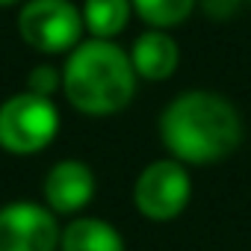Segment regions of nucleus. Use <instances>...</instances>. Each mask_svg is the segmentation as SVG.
Masks as SVG:
<instances>
[{"label":"nucleus","mask_w":251,"mask_h":251,"mask_svg":"<svg viewBox=\"0 0 251 251\" xmlns=\"http://www.w3.org/2000/svg\"><path fill=\"white\" fill-rule=\"evenodd\" d=\"M80 15H83L86 33L92 39L115 42V36H121L130 24L133 3L130 0H83Z\"/></svg>","instance_id":"10"},{"label":"nucleus","mask_w":251,"mask_h":251,"mask_svg":"<svg viewBox=\"0 0 251 251\" xmlns=\"http://www.w3.org/2000/svg\"><path fill=\"white\" fill-rule=\"evenodd\" d=\"M98 192V180H95V172L89 163L83 160H59L48 169L45 175V186H42V195H45V204L56 213V216H77L83 213L92 198Z\"/></svg>","instance_id":"7"},{"label":"nucleus","mask_w":251,"mask_h":251,"mask_svg":"<svg viewBox=\"0 0 251 251\" xmlns=\"http://www.w3.org/2000/svg\"><path fill=\"white\" fill-rule=\"evenodd\" d=\"M18 33L27 48L59 56L71 53L83 42V15L71 0H24L18 12Z\"/></svg>","instance_id":"4"},{"label":"nucleus","mask_w":251,"mask_h":251,"mask_svg":"<svg viewBox=\"0 0 251 251\" xmlns=\"http://www.w3.org/2000/svg\"><path fill=\"white\" fill-rule=\"evenodd\" d=\"M127 53H130V65L136 77L148 83L169 80L180 65V45L172 39L169 30H145L142 36H136Z\"/></svg>","instance_id":"8"},{"label":"nucleus","mask_w":251,"mask_h":251,"mask_svg":"<svg viewBox=\"0 0 251 251\" xmlns=\"http://www.w3.org/2000/svg\"><path fill=\"white\" fill-rule=\"evenodd\" d=\"M160 142L183 166H216L242 142V115L219 92L189 89L160 112Z\"/></svg>","instance_id":"1"},{"label":"nucleus","mask_w":251,"mask_h":251,"mask_svg":"<svg viewBox=\"0 0 251 251\" xmlns=\"http://www.w3.org/2000/svg\"><path fill=\"white\" fill-rule=\"evenodd\" d=\"M242 3H248V0H198V6L210 21H230L242 9Z\"/></svg>","instance_id":"13"},{"label":"nucleus","mask_w":251,"mask_h":251,"mask_svg":"<svg viewBox=\"0 0 251 251\" xmlns=\"http://www.w3.org/2000/svg\"><path fill=\"white\" fill-rule=\"evenodd\" d=\"M130 53L106 39H83L62 62V95L68 106L89 118H109L136 98Z\"/></svg>","instance_id":"2"},{"label":"nucleus","mask_w":251,"mask_h":251,"mask_svg":"<svg viewBox=\"0 0 251 251\" xmlns=\"http://www.w3.org/2000/svg\"><path fill=\"white\" fill-rule=\"evenodd\" d=\"M192 201L189 166L175 157L148 163L133 180V207L148 222H175Z\"/></svg>","instance_id":"5"},{"label":"nucleus","mask_w":251,"mask_h":251,"mask_svg":"<svg viewBox=\"0 0 251 251\" xmlns=\"http://www.w3.org/2000/svg\"><path fill=\"white\" fill-rule=\"evenodd\" d=\"M59 124L56 100L24 89L0 103V148L15 157L39 154L56 139Z\"/></svg>","instance_id":"3"},{"label":"nucleus","mask_w":251,"mask_h":251,"mask_svg":"<svg viewBox=\"0 0 251 251\" xmlns=\"http://www.w3.org/2000/svg\"><path fill=\"white\" fill-rule=\"evenodd\" d=\"M15 3H24V0H0V9H6V6H15Z\"/></svg>","instance_id":"14"},{"label":"nucleus","mask_w":251,"mask_h":251,"mask_svg":"<svg viewBox=\"0 0 251 251\" xmlns=\"http://www.w3.org/2000/svg\"><path fill=\"white\" fill-rule=\"evenodd\" d=\"M59 216L39 201L0 207V251H59Z\"/></svg>","instance_id":"6"},{"label":"nucleus","mask_w":251,"mask_h":251,"mask_svg":"<svg viewBox=\"0 0 251 251\" xmlns=\"http://www.w3.org/2000/svg\"><path fill=\"white\" fill-rule=\"evenodd\" d=\"M59 251H127L121 230L98 216H77L62 227Z\"/></svg>","instance_id":"9"},{"label":"nucleus","mask_w":251,"mask_h":251,"mask_svg":"<svg viewBox=\"0 0 251 251\" xmlns=\"http://www.w3.org/2000/svg\"><path fill=\"white\" fill-rule=\"evenodd\" d=\"M133 12L151 27V30H172L189 21V15L198 9V0H130Z\"/></svg>","instance_id":"11"},{"label":"nucleus","mask_w":251,"mask_h":251,"mask_svg":"<svg viewBox=\"0 0 251 251\" xmlns=\"http://www.w3.org/2000/svg\"><path fill=\"white\" fill-rule=\"evenodd\" d=\"M27 92L42 95V98H53L56 92H62V68L53 62L33 65L27 74Z\"/></svg>","instance_id":"12"},{"label":"nucleus","mask_w":251,"mask_h":251,"mask_svg":"<svg viewBox=\"0 0 251 251\" xmlns=\"http://www.w3.org/2000/svg\"><path fill=\"white\" fill-rule=\"evenodd\" d=\"M248 3H251V0H248Z\"/></svg>","instance_id":"15"}]
</instances>
